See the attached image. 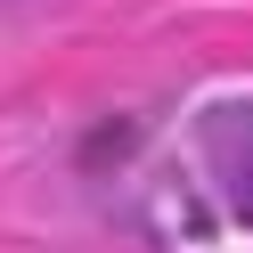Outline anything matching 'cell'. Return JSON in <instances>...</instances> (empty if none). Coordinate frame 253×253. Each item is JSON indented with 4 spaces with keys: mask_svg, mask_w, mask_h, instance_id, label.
I'll return each mask as SVG.
<instances>
[{
    "mask_svg": "<svg viewBox=\"0 0 253 253\" xmlns=\"http://www.w3.org/2000/svg\"><path fill=\"white\" fill-rule=\"evenodd\" d=\"M220 180H229V204H237V220L253 229V147H229V164H220Z\"/></svg>",
    "mask_w": 253,
    "mask_h": 253,
    "instance_id": "cell-1",
    "label": "cell"
}]
</instances>
